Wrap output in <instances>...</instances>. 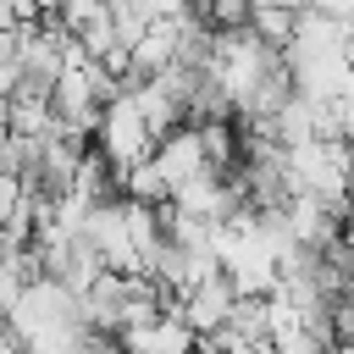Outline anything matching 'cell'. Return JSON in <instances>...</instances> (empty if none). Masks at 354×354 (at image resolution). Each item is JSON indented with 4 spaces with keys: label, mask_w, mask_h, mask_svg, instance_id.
Segmentation results:
<instances>
[{
    "label": "cell",
    "mask_w": 354,
    "mask_h": 354,
    "mask_svg": "<svg viewBox=\"0 0 354 354\" xmlns=\"http://www.w3.org/2000/svg\"><path fill=\"white\" fill-rule=\"evenodd\" d=\"M249 28H254V39H266L271 50H282L288 44V33H293V11H282V6H249V17H243Z\"/></svg>",
    "instance_id": "7"
},
{
    "label": "cell",
    "mask_w": 354,
    "mask_h": 354,
    "mask_svg": "<svg viewBox=\"0 0 354 354\" xmlns=\"http://www.w3.org/2000/svg\"><path fill=\"white\" fill-rule=\"evenodd\" d=\"M116 194H122V199H138V205H160V199H166V177H160L155 160L144 155V160H133V166L116 171Z\"/></svg>",
    "instance_id": "6"
},
{
    "label": "cell",
    "mask_w": 354,
    "mask_h": 354,
    "mask_svg": "<svg viewBox=\"0 0 354 354\" xmlns=\"http://www.w3.org/2000/svg\"><path fill=\"white\" fill-rule=\"evenodd\" d=\"M22 194H28V188H22V177H17V171H6V166H0V221H6V216H17V210H22Z\"/></svg>",
    "instance_id": "8"
},
{
    "label": "cell",
    "mask_w": 354,
    "mask_h": 354,
    "mask_svg": "<svg viewBox=\"0 0 354 354\" xmlns=\"http://www.w3.org/2000/svg\"><path fill=\"white\" fill-rule=\"evenodd\" d=\"M304 6H315V11H326V17H343V22H348V11H354V0H304Z\"/></svg>",
    "instance_id": "9"
},
{
    "label": "cell",
    "mask_w": 354,
    "mask_h": 354,
    "mask_svg": "<svg viewBox=\"0 0 354 354\" xmlns=\"http://www.w3.org/2000/svg\"><path fill=\"white\" fill-rule=\"evenodd\" d=\"M116 343H122V354H194V332L183 326L177 310H160L149 321L116 326Z\"/></svg>",
    "instance_id": "4"
},
{
    "label": "cell",
    "mask_w": 354,
    "mask_h": 354,
    "mask_svg": "<svg viewBox=\"0 0 354 354\" xmlns=\"http://www.w3.org/2000/svg\"><path fill=\"white\" fill-rule=\"evenodd\" d=\"M249 6H282V11H299L304 0H249Z\"/></svg>",
    "instance_id": "10"
},
{
    "label": "cell",
    "mask_w": 354,
    "mask_h": 354,
    "mask_svg": "<svg viewBox=\"0 0 354 354\" xmlns=\"http://www.w3.org/2000/svg\"><path fill=\"white\" fill-rule=\"evenodd\" d=\"M149 160H155V171L166 177V194L183 183V177H194V171H205L210 160H205V149H199V133H194V122H177V127H166L155 144H149Z\"/></svg>",
    "instance_id": "5"
},
{
    "label": "cell",
    "mask_w": 354,
    "mask_h": 354,
    "mask_svg": "<svg viewBox=\"0 0 354 354\" xmlns=\"http://www.w3.org/2000/svg\"><path fill=\"white\" fill-rule=\"evenodd\" d=\"M6 326L22 337V343H39L50 332H66V326H83L77 321V293L55 277H28L17 288V299L6 304Z\"/></svg>",
    "instance_id": "1"
},
{
    "label": "cell",
    "mask_w": 354,
    "mask_h": 354,
    "mask_svg": "<svg viewBox=\"0 0 354 354\" xmlns=\"http://www.w3.org/2000/svg\"><path fill=\"white\" fill-rule=\"evenodd\" d=\"M282 177H288V194H293V188H310V194H321L326 205L343 210V177H348V149H343V138L288 144V149H282Z\"/></svg>",
    "instance_id": "2"
},
{
    "label": "cell",
    "mask_w": 354,
    "mask_h": 354,
    "mask_svg": "<svg viewBox=\"0 0 354 354\" xmlns=\"http://www.w3.org/2000/svg\"><path fill=\"white\" fill-rule=\"evenodd\" d=\"M149 144H155V133L144 127L138 105H133L127 94H111V100L100 105V122H94V149L111 160V171H122V166L144 160V155H149Z\"/></svg>",
    "instance_id": "3"
}]
</instances>
